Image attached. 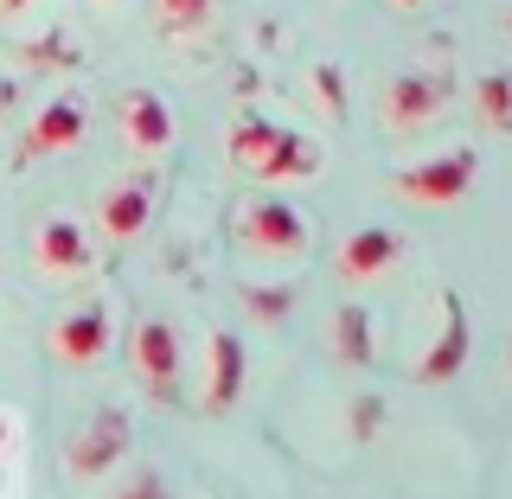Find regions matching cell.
Masks as SVG:
<instances>
[{"label":"cell","mask_w":512,"mask_h":499,"mask_svg":"<svg viewBox=\"0 0 512 499\" xmlns=\"http://www.w3.org/2000/svg\"><path fill=\"white\" fill-rule=\"evenodd\" d=\"M224 154H231L244 173H256V180H314V173H320L314 141H301L295 128H276L263 116H237Z\"/></svg>","instance_id":"1"},{"label":"cell","mask_w":512,"mask_h":499,"mask_svg":"<svg viewBox=\"0 0 512 499\" xmlns=\"http://www.w3.org/2000/svg\"><path fill=\"white\" fill-rule=\"evenodd\" d=\"M474 180H480V154L448 148V154H429V160H416V167L397 173V192H404L410 205H455V199H468Z\"/></svg>","instance_id":"2"},{"label":"cell","mask_w":512,"mask_h":499,"mask_svg":"<svg viewBox=\"0 0 512 499\" xmlns=\"http://www.w3.org/2000/svg\"><path fill=\"white\" fill-rule=\"evenodd\" d=\"M442 103H448V84H442V77H429V71H397L391 90H384V128H391V135L429 128V122L442 116Z\"/></svg>","instance_id":"3"},{"label":"cell","mask_w":512,"mask_h":499,"mask_svg":"<svg viewBox=\"0 0 512 499\" xmlns=\"http://www.w3.org/2000/svg\"><path fill=\"white\" fill-rule=\"evenodd\" d=\"M135 372L154 404H173V391H180V333L167 320H141L135 327Z\"/></svg>","instance_id":"4"},{"label":"cell","mask_w":512,"mask_h":499,"mask_svg":"<svg viewBox=\"0 0 512 499\" xmlns=\"http://www.w3.org/2000/svg\"><path fill=\"white\" fill-rule=\"evenodd\" d=\"M84 128H90V109H84V96H52V103L32 116L26 128V141H20V154L26 160H45V154H71L77 141H84Z\"/></svg>","instance_id":"5"},{"label":"cell","mask_w":512,"mask_h":499,"mask_svg":"<svg viewBox=\"0 0 512 499\" xmlns=\"http://www.w3.org/2000/svg\"><path fill=\"white\" fill-rule=\"evenodd\" d=\"M461 365H468V308H461V295H442V333L436 346L416 359V384H455Z\"/></svg>","instance_id":"6"},{"label":"cell","mask_w":512,"mask_h":499,"mask_svg":"<svg viewBox=\"0 0 512 499\" xmlns=\"http://www.w3.org/2000/svg\"><path fill=\"white\" fill-rule=\"evenodd\" d=\"M397 256H404V237H397L391 224H365V231H352L340 244V276L346 282H378Z\"/></svg>","instance_id":"7"},{"label":"cell","mask_w":512,"mask_h":499,"mask_svg":"<svg viewBox=\"0 0 512 499\" xmlns=\"http://www.w3.org/2000/svg\"><path fill=\"white\" fill-rule=\"evenodd\" d=\"M122 135L135 154H160L173 148V109L160 103V90H128L122 96Z\"/></svg>","instance_id":"8"},{"label":"cell","mask_w":512,"mask_h":499,"mask_svg":"<svg viewBox=\"0 0 512 499\" xmlns=\"http://www.w3.org/2000/svg\"><path fill=\"white\" fill-rule=\"evenodd\" d=\"M244 244L295 256L301 244H308V224H301V212H295V205H282V199H256L250 212H244Z\"/></svg>","instance_id":"9"},{"label":"cell","mask_w":512,"mask_h":499,"mask_svg":"<svg viewBox=\"0 0 512 499\" xmlns=\"http://www.w3.org/2000/svg\"><path fill=\"white\" fill-rule=\"evenodd\" d=\"M148 212H154V180H148V173H135V180H122V186L103 192V231L116 237V244H128V237L148 231Z\"/></svg>","instance_id":"10"},{"label":"cell","mask_w":512,"mask_h":499,"mask_svg":"<svg viewBox=\"0 0 512 499\" xmlns=\"http://www.w3.org/2000/svg\"><path fill=\"white\" fill-rule=\"evenodd\" d=\"M122 455H128V416L122 410H96L84 442H71V474H103L109 461H122Z\"/></svg>","instance_id":"11"},{"label":"cell","mask_w":512,"mask_h":499,"mask_svg":"<svg viewBox=\"0 0 512 499\" xmlns=\"http://www.w3.org/2000/svg\"><path fill=\"white\" fill-rule=\"evenodd\" d=\"M52 346H58L64 365H96V359L109 352V308H77V314H64L58 333H52Z\"/></svg>","instance_id":"12"},{"label":"cell","mask_w":512,"mask_h":499,"mask_svg":"<svg viewBox=\"0 0 512 499\" xmlns=\"http://www.w3.org/2000/svg\"><path fill=\"white\" fill-rule=\"evenodd\" d=\"M32 250H39V269H52V276H77V269H90V231L77 218H45Z\"/></svg>","instance_id":"13"},{"label":"cell","mask_w":512,"mask_h":499,"mask_svg":"<svg viewBox=\"0 0 512 499\" xmlns=\"http://www.w3.org/2000/svg\"><path fill=\"white\" fill-rule=\"evenodd\" d=\"M244 397V340L212 333V384H205V410H231Z\"/></svg>","instance_id":"14"},{"label":"cell","mask_w":512,"mask_h":499,"mask_svg":"<svg viewBox=\"0 0 512 499\" xmlns=\"http://www.w3.org/2000/svg\"><path fill=\"white\" fill-rule=\"evenodd\" d=\"M474 116L493 135H512V71H487L474 84Z\"/></svg>","instance_id":"15"},{"label":"cell","mask_w":512,"mask_h":499,"mask_svg":"<svg viewBox=\"0 0 512 499\" xmlns=\"http://www.w3.org/2000/svg\"><path fill=\"white\" fill-rule=\"evenodd\" d=\"M333 346H340L346 365H372V314H365L359 301L333 314Z\"/></svg>","instance_id":"16"},{"label":"cell","mask_w":512,"mask_h":499,"mask_svg":"<svg viewBox=\"0 0 512 499\" xmlns=\"http://www.w3.org/2000/svg\"><path fill=\"white\" fill-rule=\"evenodd\" d=\"M154 20L160 32H199L212 20V0H154Z\"/></svg>","instance_id":"17"},{"label":"cell","mask_w":512,"mask_h":499,"mask_svg":"<svg viewBox=\"0 0 512 499\" xmlns=\"http://www.w3.org/2000/svg\"><path fill=\"white\" fill-rule=\"evenodd\" d=\"M244 301H250L256 320H288V308H295V295H288V288H244Z\"/></svg>","instance_id":"18"},{"label":"cell","mask_w":512,"mask_h":499,"mask_svg":"<svg viewBox=\"0 0 512 499\" xmlns=\"http://www.w3.org/2000/svg\"><path fill=\"white\" fill-rule=\"evenodd\" d=\"M378 423H384V397H359V404H352V436L372 442V436H378Z\"/></svg>","instance_id":"19"},{"label":"cell","mask_w":512,"mask_h":499,"mask_svg":"<svg viewBox=\"0 0 512 499\" xmlns=\"http://www.w3.org/2000/svg\"><path fill=\"white\" fill-rule=\"evenodd\" d=\"M116 499H173V493H167V480H160V474H141V480H128Z\"/></svg>","instance_id":"20"},{"label":"cell","mask_w":512,"mask_h":499,"mask_svg":"<svg viewBox=\"0 0 512 499\" xmlns=\"http://www.w3.org/2000/svg\"><path fill=\"white\" fill-rule=\"evenodd\" d=\"M314 90L327 96V109H333V116L346 109V103H340V71H333V64H320V71H314Z\"/></svg>","instance_id":"21"},{"label":"cell","mask_w":512,"mask_h":499,"mask_svg":"<svg viewBox=\"0 0 512 499\" xmlns=\"http://www.w3.org/2000/svg\"><path fill=\"white\" fill-rule=\"evenodd\" d=\"M384 7H397V13H416V7H423V0H384Z\"/></svg>","instance_id":"22"},{"label":"cell","mask_w":512,"mask_h":499,"mask_svg":"<svg viewBox=\"0 0 512 499\" xmlns=\"http://www.w3.org/2000/svg\"><path fill=\"white\" fill-rule=\"evenodd\" d=\"M32 7V0H0V13H26Z\"/></svg>","instance_id":"23"},{"label":"cell","mask_w":512,"mask_h":499,"mask_svg":"<svg viewBox=\"0 0 512 499\" xmlns=\"http://www.w3.org/2000/svg\"><path fill=\"white\" fill-rule=\"evenodd\" d=\"M103 7H109V0H103Z\"/></svg>","instance_id":"24"}]
</instances>
